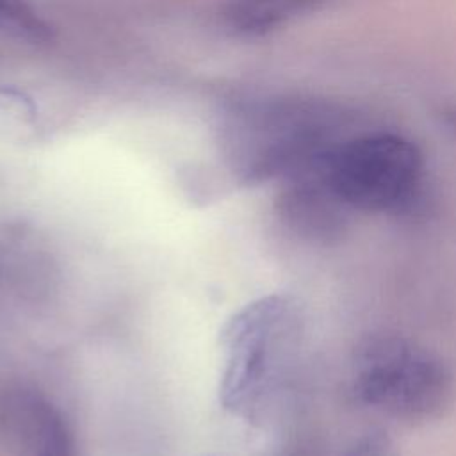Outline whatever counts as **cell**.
Wrapping results in <instances>:
<instances>
[{"mask_svg":"<svg viewBox=\"0 0 456 456\" xmlns=\"http://www.w3.org/2000/svg\"><path fill=\"white\" fill-rule=\"evenodd\" d=\"M338 456H397V449L387 433L374 429L358 436Z\"/></svg>","mask_w":456,"mask_h":456,"instance_id":"9","label":"cell"},{"mask_svg":"<svg viewBox=\"0 0 456 456\" xmlns=\"http://www.w3.org/2000/svg\"><path fill=\"white\" fill-rule=\"evenodd\" d=\"M301 331V310L285 294L262 296L228 317L219 331L221 406L237 417L258 419L297 351Z\"/></svg>","mask_w":456,"mask_h":456,"instance_id":"2","label":"cell"},{"mask_svg":"<svg viewBox=\"0 0 456 456\" xmlns=\"http://www.w3.org/2000/svg\"><path fill=\"white\" fill-rule=\"evenodd\" d=\"M314 164L349 210H406L419 198L424 180L420 150L408 137L394 132L337 141Z\"/></svg>","mask_w":456,"mask_h":456,"instance_id":"4","label":"cell"},{"mask_svg":"<svg viewBox=\"0 0 456 456\" xmlns=\"http://www.w3.org/2000/svg\"><path fill=\"white\" fill-rule=\"evenodd\" d=\"M5 417L20 456H78L66 417L48 399L18 392L5 403Z\"/></svg>","mask_w":456,"mask_h":456,"instance_id":"6","label":"cell"},{"mask_svg":"<svg viewBox=\"0 0 456 456\" xmlns=\"http://www.w3.org/2000/svg\"><path fill=\"white\" fill-rule=\"evenodd\" d=\"M328 0H230L224 25L239 36H262L290 20L315 11Z\"/></svg>","mask_w":456,"mask_h":456,"instance_id":"7","label":"cell"},{"mask_svg":"<svg viewBox=\"0 0 456 456\" xmlns=\"http://www.w3.org/2000/svg\"><path fill=\"white\" fill-rule=\"evenodd\" d=\"M0 34L27 41H46L50 27L25 0H0Z\"/></svg>","mask_w":456,"mask_h":456,"instance_id":"8","label":"cell"},{"mask_svg":"<svg viewBox=\"0 0 456 456\" xmlns=\"http://www.w3.org/2000/svg\"><path fill=\"white\" fill-rule=\"evenodd\" d=\"M344 116L333 105L301 98H265L232 109L221 128V153L240 185L283 180L321 157Z\"/></svg>","mask_w":456,"mask_h":456,"instance_id":"1","label":"cell"},{"mask_svg":"<svg viewBox=\"0 0 456 456\" xmlns=\"http://www.w3.org/2000/svg\"><path fill=\"white\" fill-rule=\"evenodd\" d=\"M353 394L376 411L417 424L451 408L454 378L431 351L399 335H376L354 353Z\"/></svg>","mask_w":456,"mask_h":456,"instance_id":"3","label":"cell"},{"mask_svg":"<svg viewBox=\"0 0 456 456\" xmlns=\"http://www.w3.org/2000/svg\"><path fill=\"white\" fill-rule=\"evenodd\" d=\"M315 160L281 180L274 208L278 221L292 235L315 244H333L347 230L349 208L322 180Z\"/></svg>","mask_w":456,"mask_h":456,"instance_id":"5","label":"cell"}]
</instances>
